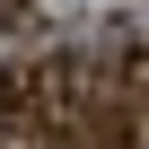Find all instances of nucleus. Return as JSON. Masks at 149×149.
I'll use <instances>...</instances> for the list:
<instances>
[{
  "label": "nucleus",
  "mask_w": 149,
  "mask_h": 149,
  "mask_svg": "<svg viewBox=\"0 0 149 149\" xmlns=\"http://www.w3.org/2000/svg\"><path fill=\"white\" fill-rule=\"evenodd\" d=\"M9 18H26V0H9Z\"/></svg>",
  "instance_id": "2"
},
{
  "label": "nucleus",
  "mask_w": 149,
  "mask_h": 149,
  "mask_svg": "<svg viewBox=\"0 0 149 149\" xmlns=\"http://www.w3.org/2000/svg\"><path fill=\"white\" fill-rule=\"evenodd\" d=\"M53 149H132V105L123 97H97L70 123H53Z\"/></svg>",
  "instance_id": "1"
}]
</instances>
